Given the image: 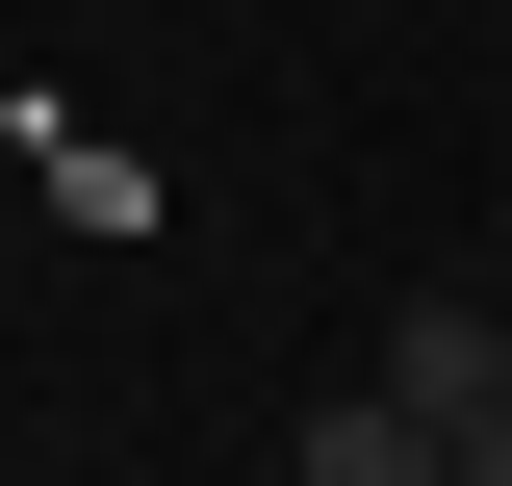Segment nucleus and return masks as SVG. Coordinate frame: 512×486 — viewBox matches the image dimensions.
Masks as SVG:
<instances>
[{
    "label": "nucleus",
    "mask_w": 512,
    "mask_h": 486,
    "mask_svg": "<svg viewBox=\"0 0 512 486\" xmlns=\"http://www.w3.org/2000/svg\"><path fill=\"white\" fill-rule=\"evenodd\" d=\"M308 486H436V410H410V384H333V410H308Z\"/></svg>",
    "instance_id": "1"
},
{
    "label": "nucleus",
    "mask_w": 512,
    "mask_h": 486,
    "mask_svg": "<svg viewBox=\"0 0 512 486\" xmlns=\"http://www.w3.org/2000/svg\"><path fill=\"white\" fill-rule=\"evenodd\" d=\"M436 486H512V359H487V384H436Z\"/></svg>",
    "instance_id": "2"
}]
</instances>
